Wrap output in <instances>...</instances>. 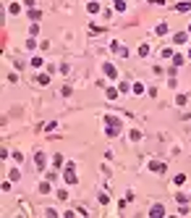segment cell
<instances>
[{
  "label": "cell",
  "mask_w": 191,
  "mask_h": 218,
  "mask_svg": "<svg viewBox=\"0 0 191 218\" xmlns=\"http://www.w3.org/2000/svg\"><path fill=\"white\" fill-rule=\"evenodd\" d=\"M65 181H68V184H76V173H73V163H68V166H65Z\"/></svg>",
  "instance_id": "1"
},
{
  "label": "cell",
  "mask_w": 191,
  "mask_h": 218,
  "mask_svg": "<svg viewBox=\"0 0 191 218\" xmlns=\"http://www.w3.org/2000/svg\"><path fill=\"white\" fill-rule=\"evenodd\" d=\"M149 215H152V218H160V215H165V208H163V205H152Z\"/></svg>",
  "instance_id": "2"
},
{
  "label": "cell",
  "mask_w": 191,
  "mask_h": 218,
  "mask_svg": "<svg viewBox=\"0 0 191 218\" xmlns=\"http://www.w3.org/2000/svg\"><path fill=\"white\" fill-rule=\"evenodd\" d=\"M149 168L155 171V173H163V171H165V163H157V161H152V163H149Z\"/></svg>",
  "instance_id": "3"
},
{
  "label": "cell",
  "mask_w": 191,
  "mask_h": 218,
  "mask_svg": "<svg viewBox=\"0 0 191 218\" xmlns=\"http://www.w3.org/2000/svg\"><path fill=\"white\" fill-rule=\"evenodd\" d=\"M173 40H175V42H178V45H181V42H186V40H188V34H186V32H178V34H175Z\"/></svg>",
  "instance_id": "4"
},
{
  "label": "cell",
  "mask_w": 191,
  "mask_h": 218,
  "mask_svg": "<svg viewBox=\"0 0 191 218\" xmlns=\"http://www.w3.org/2000/svg\"><path fill=\"white\" fill-rule=\"evenodd\" d=\"M105 74H107V76H115V68H113V63H105Z\"/></svg>",
  "instance_id": "5"
},
{
  "label": "cell",
  "mask_w": 191,
  "mask_h": 218,
  "mask_svg": "<svg viewBox=\"0 0 191 218\" xmlns=\"http://www.w3.org/2000/svg\"><path fill=\"white\" fill-rule=\"evenodd\" d=\"M113 5H115L118 11H123V8H126V3H123V0H113Z\"/></svg>",
  "instance_id": "6"
},
{
  "label": "cell",
  "mask_w": 191,
  "mask_h": 218,
  "mask_svg": "<svg viewBox=\"0 0 191 218\" xmlns=\"http://www.w3.org/2000/svg\"><path fill=\"white\" fill-rule=\"evenodd\" d=\"M188 8H191V3H181V5H178L175 11H188Z\"/></svg>",
  "instance_id": "7"
},
{
  "label": "cell",
  "mask_w": 191,
  "mask_h": 218,
  "mask_svg": "<svg viewBox=\"0 0 191 218\" xmlns=\"http://www.w3.org/2000/svg\"><path fill=\"white\" fill-rule=\"evenodd\" d=\"M188 32H191V26H188Z\"/></svg>",
  "instance_id": "8"
}]
</instances>
